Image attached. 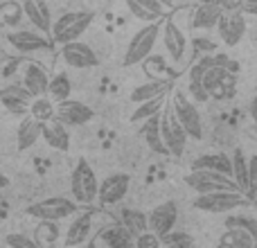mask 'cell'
I'll use <instances>...</instances> for the list:
<instances>
[{"instance_id":"obj_32","label":"cell","mask_w":257,"mask_h":248,"mask_svg":"<svg viewBox=\"0 0 257 248\" xmlns=\"http://www.w3.org/2000/svg\"><path fill=\"white\" fill-rule=\"evenodd\" d=\"M117 221H122L128 230L133 232V235H140V232H147L149 230V214L140 212V210H133V208H124L120 212V219Z\"/></svg>"},{"instance_id":"obj_28","label":"cell","mask_w":257,"mask_h":248,"mask_svg":"<svg viewBox=\"0 0 257 248\" xmlns=\"http://www.w3.org/2000/svg\"><path fill=\"white\" fill-rule=\"evenodd\" d=\"M140 136L145 138V142L149 145L151 151H156V154H167V147H165V142H163V133H160V113L142 122Z\"/></svg>"},{"instance_id":"obj_15","label":"cell","mask_w":257,"mask_h":248,"mask_svg":"<svg viewBox=\"0 0 257 248\" xmlns=\"http://www.w3.org/2000/svg\"><path fill=\"white\" fill-rule=\"evenodd\" d=\"M217 32H219V39H221L223 45H228V48L239 45V41L246 36V14L244 12L223 14L217 25Z\"/></svg>"},{"instance_id":"obj_27","label":"cell","mask_w":257,"mask_h":248,"mask_svg":"<svg viewBox=\"0 0 257 248\" xmlns=\"http://www.w3.org/2000/svg\"><path fill=\"white\" fill-rule=\"evenodd\" d=\"M192 169H212V172H221L226 176H232V156L223 154V151L203 154L192 160Z\"/></svg>"},{"instance_id":"obj_17","label":"cell","mask_w":257,"mask_h":248,"mask_svg":"<svg viewBox=\"0 0 257 248\" xmlns=\"http://www.w3.org/2000/svg\"><path fill=\"white\" fill-rule=\"evenodd\" d=\"M210 63H212V54H203V57H199L192 63L190 72H187V93L192 95V99L196 104H203L210 99V93L205 90V84H203V75Z\"/></svg>"},{"instance_id":"obj_11","label":"cell","mask_w":257,"mask_h":248,"mask_svg":"<svg viewBox=\"0 0 257 248\" xmlns=\"http://www.w3.org/2000/svg\"><path fill=\"white\" fill-rule=\"evenodd\" d=\"M93 212H79L75 214L63 232V248H84L93 239Z\"/></svg>"},{"instance_id":"obj_49","label":"cell","mask_w":257,"mask_h":248,"mask_svg":"<svg viewBox=\"0 0 257 248\" xmlns=\"http://www.w3.org/2000/svg\"><path fill=\"white\" fill-rule=\"evenodd\" d=\"M5 248H9V246H5Z\"/></svg>"},{"instance_id":"obj_50","label":"cell","mask_w":257,"mask_h":248,"mask_svg":"<svg viewBox=\"0 0 257 248\" xmlns=\"http://www.w3.org/2000/svg\"><path fill=\"white\" fill-rule=\"evenodd\" d=\"M255 248H257V246H255Z\"/></svg>"},{"instance_id":"obj_45","label":"cell","mask_w":257,"mask_h":248,"mask_svg":"<svg viewBox=\"0 0 257 248\" xmlns=\"http://www.w3.org/2000/svg\"><path fill=\"white\" fill-rule=\"evenodd\" d=\"M248 113H250V117H253V122H257V88H255V95H253V99H250Z\"/></svg>"},{"instance_id":"obj_14","label":"cell","mask_w":257,"mask_h":248,"mask_svg":"<svg viewBox=\"0 0 257 248\" xmlns=\"http://www.w3.org/2000/svg\"><path fill=\"white\" fill-rule=\"evenodd\" d=\"M128 187H131V176H128V174H124V172L111 174V176H106L104 181H99L97 201L102 205H117L128 194Z\"/></svg>"},{"instance_id":"obj_5","label":"cell","mask_w":257,"mask_h":248,"mask_svg":"<svg viewBox=\"0 0 257 248\" xmlns=\"http://www.w3.org/2000/svg\"><path fill=\"white\" fill-rule=\"evenodd\" d=\"M95 21V12H68L61 18H57L52 25V41L66 45L70 41H79V36L90 27V23Z\"/></svg>"},{"instance_id":"obj_31","label":"cell","mask_w":257,"mask_h":248,"mask_svg":"<svg viewBox=\"0 0 257 248\" xmlns=\"http://www.w3.org/2000/svg\"><path fill=\"white\" fill-rule=\"evenodd\" d=\"M232 178H235L237 187L244 194H253L250 192V174H248V158L241 149L232 151Z\"/></svg>"},{"instance_id":"obj_10","label":"cell","mask_w":257,"mask_h":248,"mask_svg":"<svg viewBox=\"0 0 257 248\" xmlns=\"http://www.w3.org/2000/svg\"><path fill=\"white\" fill-rule=\"evenodd\" d=\"M34 102V95L25 88V84H7L0 88V104L7 108V113L12 115H18V117H25L30 115V106Z\"/></svg>"},{"instance_id":"obj_26","label":"cell","mask_w":257,"mask_h":248,"mask_svg":"<svg viewBox=\"0 0 257 248\" xmlns=\"http://www.w3.org/2000/svg\"><path fill=\"white\" fill-rule=\"evenodd\" d=\"M39 140H43V122H39L36 117L25 115L21 122V127L16 129V147L18 151H27L36 145Z\"/></svg>"},{"instance_id":"obj_3","label":"cell","mask_w":257,"mask_h":248,"mask_svg":"<svg viewBox=\"0 0 257 248\" xmlns=\"http://www.w3.org/2000/svg\"><path fill=\"white\" fill-rule=\"evenodd\" d=\"M70 192H72V199L77 203L86 205H93L97 201L99 194V181H97V174L95 169L86 163V158H79L77 165L72 167L70 172Z\"/></svg>"},{"instance_id":"obj_8","label":"cell","mask_w":257,"mask_h":248,"mask_svg":"<svg viewBox=\"0 0 257 248\" xmlns=\"http://www.w3.org/2000/svg\"><path fill=\"white\" fill-rule=\"evenodd\" d=\"M203 84L212 99H230L237 90V72L223 66H214L212 61L203 75Z\"/></svg>"},{"instance_id":"obj_7","label":"cell","mask_w":257,"mask_h":248,"mask_svg":"<svg viewBox=\"0 0 257 248\" xmlns=\"http://www.w3.org/2000/svg\"><path fill=\"white\" fill-rule=\"evenodd\" d=\"M185 183L196 194H210V192H219V190H239L232 176H226L221 172H212V169H192L185 176Z\"/></svg>"},{"instance_id":"obj_6","label":"cell","mask_w":257,"mask_h":248,"mask_svg":"<svg viewBox=\"0 0 257 248\" xmlns=\"http://www.w3.org/2000/svg\"><path fill=\"white\" fill-rule=\"evenodd\" d=\"M160 133H163V142H165V147H167V154L174 156V158H181V156L185 154L190 136H187V131L183 129V124L178 122L172 106H165L163 113H160Z\"/></svg>"},{"instance_id":"obj_44","label":"cell","mask_w":257,"mask_h":248,"mask_svg":"<svg viewBox=\"0 0 257 248\" xmlns=\"http://www.w3.org/2000/svg\"><path fill=\"white\" fill-rule=\"evenodd\" d=\"M244 14L257 16V0H244Z\"/></svg>"},{"instance_id":"obj_47","label":"cell","mask_w":257,"mask_h":248,"mask_svg":"<svg viewBox=\"0 0 257 248\" xmlns=\"http://www.w3.org/2000/svg\"><path fill=\"white\" fill-rule=\"evenodd\" d=\"M160 3H163V5H165V7H167V9H169V7H174V5H176V3H178V0H160Z\"/></svg>"},{"instance_id":"obj_41","label":"cell","mask_w":257,"mask_h":248,"mask_svg":"<svg viewBox=\"0 0 257 248\" xmlns=\"http://www.w3.org/2000/svg\"><path fill=\"white\" fill-rule=\"evenodd\" d=\"M194 52L199 54V57H203V54H214L217 52V45L212 43V41H208V39H194Z\"/></svg>"},{"instance_id":"obj_43","label":"cell","mask_w":257,"mask_h":248,"mask_svg":"<svg viewBox=\"0 0 257 248\" xmlns=\"http://www.w3.org/2000/svg\"><path fill=\"white\" fill-rule=\"evenodd\" d=\"M248 174H250V192L257 190V156L248 158Z\"/></svg>"},{"instance_id":"obj_23","label":"cell","mask_w":257,"mask_h":248,"mask_svg":"<svg viewBox=\"0 0 257 248\" xmlns=\"http://www.w3.org/2000/svg\"><path fill=\"white\" fill-rule=\"evenodd\" d=\"M23 84L34 97H43V95H48L50 88V75L39 61H25V66H23Z\"/></svg>"},{"instance_id":"obj_4","label":"cell","mask_w":257,"mask_h":248,"mask_svg":"<svg viewBox=\"0 0 257 248\" xmlns=\"http://www.w3.org/2000/svg\"><path fill=\"white\" fill-rule=\"evenodd\" d=\"M246 203L248 201H246L244 192L219 190V192H210V194H196V199L192 201V208L201 210V212H210V214H230Z\"/></svg>"},{"instance_id":"obj_21","label":"cell","mask_w":257,"mask_h":248,"mask_svg":"<svg viewBox=\"0 0 257 248\" xmlns=\"http://www.w3.org/2000/svg\"><path fill=\"white\" fill-rule=\"evenodd\" d=\"M23 12H25V18L32 23V27L43 34H52V12H50V5L45 0H21Z\"/></svg>"},{"instance_id":"obj_39","label":"cell","mask_w":257,"mask_h":248,"mask_svg":"<svg viewBox=\"0 0 257 248\" xmlns=\"http://www.w3.org/2000/svg\"><path fill=\"white\" fill-rule=\"evenodd\" d=\"M5 246L9 248H45L36 237L23 235V232H12V235L5 237Z\"/></svg>"},{"instance_id":"obj_1","label":"cell","mask_w":257,"mask_h":248,"mask_svg":"<svg viewBox=\"0 0 257 248\" xmlns=\"http://www.w3.org/2000/svg\"><path fill=\"white\" fill-rule=\"evenodd\" d=\"M160 36H163V27H160L158 23H145V25L131 36V41H128L124 54H122V66L133 68V66H138V63H142L154 52Z\"/></svg>"},{"instance_id":"obj_38","label":"cell","mask_w":257,"mask_h":248,"mask_svg":"<svg viewBox=\"0 0 257 248\" xmlns=\"http://www.w3.org/2000/svg\"><path fill=\"white\" fill-rule=\"evenodd\" d=\"M226 228H241V230H248L250 235L257 239V219L250 214H228V219L223 221Z\"/></svg>"},{"instance_id":"obj_2","label":"cell","mask_w":257,"mask_h":248,"mask_svg":"<svg viewBox=\"0 0 257 248\" xmlns=\"http://www.w3.org/2000/svg\"><path fill=\"white\" fill-rule=\"evenodd\" d=\"M84 205L77 203L75 199H66V196H50V199L36 201V203L27 205L25 214L39 221H63V219H72L75 214L81 212Z\"/></svg>"},{"instance_id":"obj_29","label":"cell","mask_w":257,"mask_h":248,"mask_svg":"<svg viewBox=\"0 0 257 248\" xmlns=\"http://www.w3.org/2000/svg\"><path fill=\"white\" fill-rule=\"evenodd\" d=\"M257 239L248 230L241 228H226L217 241V248H255Z\"/></svg>"},{"instance_id":"obj_34","label":"cell","mask_w":257,"mask_h":248,"mask_svg":"<svg viewBox=\"0 0 257 248\" xmlns=\"http://www.w3.org/2000/svg\"><path fill=\"white\" fill-rule=\"evenodd\" d=\"M23 18H25V12H23L21 0H18V3H14V0L0 3V23L7 25L9 30H16L23 23Z\"/></svg>"},{"instance_id":"obj_13","label":"cell","mask_w":257,"mask_h":248,"mask_svg":"<svg viewBox=\"0 0 257 248\" xmlns=\"http://www.w3.org/2000/svg\"><path fill=\"white\" fill-rule=\"evenodd\" d=\"M61 59L66 66L75 68V70H90V68L99 66V57L88 43L81 41H70L61 48Z\"/></svg>"},{"instance_id":"obj_33","label":"cell","mask_w":257,"mask_h":248,"mask_svg":"<svg viewBox=\"0 0 257 248\" xmlns=\"http://www.w3.org/2000/svg\"><path fill=\"white\" fill-rule=\"evenodd\" d=\"M70 93H72V81L66 72H57V75L50 79V88H48V97L54 99L57 104L66 102L70 99Z\"/></svg>"},{"instance_id":"obj_42","label":"cell","mask_w":257,"mask_h":248,"mask_svg":"<svg viewBox=\"0 0 257 248\" xmlns=\"http://www.w3.org/2000/svg\"><path fill=\"white\" fill-rule=\"evenodd\" d=\"M221 5L223 14H237V12H244V0H217Z\"/></svg>"},{"instance_id":"obj_35","label":"cell","mask_w":257,"mask_h":248,"mask_svg":"<svg viewBox=\"0 0 257 248\" xmlns=\"http://www.w3.org/2000/svg\"><path fill=\"white\" fill-rule=\"evenodd\" d=\"M30 115L36 117L39 122L52 120V117H57V102L50 99L48 95H43V97H34V102H32V106H30Z\"/></svg>"},{"instance_id":"obj_9","label":"cell","mask_w":257,"mask_h":248,"mask_svg":"<svg viewBox=\"0 0 257 248\" xmlns=\"http://www.w3.org/2000/svg\"><path fill=\"white\" fill-rule=\"evenodd\" d=\"M172 108L176 113L178 122L183 124V129L187 131V136L194 138V140H201L203 138V120H201V113L196 108L194 99H187L183 93H174L172 97Z\"/></svg>"},{"instance_id":"obj_37","label":"cell","mask_w":257,"mask_h":248,"mask_svg":"<svg viewBox=\"0 0 257 248\" xmlns=\"http://www.w3.org/2000/svg\"><path fill=\"white\" fill-rule=\"evenodd\" d=\"M160 241H163V248H194V237L183 230L167 232L165 237H160Z\"/></svg>"},{"instance_id":"obj_24","label":"cell","mask_w":257,"mask_h":248,"mask_svg":"<svg viewBox=\"0 0 257 248\" xmlns=\"http://www.w3.org/2000/svg\"><path fill=\"white\" fill-rule=\"evenodd\" d=\"M43 142L54 151H68L70 149V127H66L61 120L52 117V120L43 122Z\"/></svg>"},{"instance_id":"obj_12","label":"cell","mask_w":257,"mask_h":248,"mask_svg":"<svg viewBox=\"0 0 257 248\" xmlns=\"http://www.w3.org/2000/svg\"><path fill=\"white\" fill-rule=\"evenodd\" d=\"M7 41L21 54H36V52L50 50L48 34H43L39 30H12L7 34Z\"/></svg>"},{"instance_id":"obj_25","label":"cell","mask_w":257,"mask_h":248,"mask_svg":"<svg viewBox=\"0 0 257 248\" xmlns=\"http://www.w3.org/2000/svg\"><path fill=\"white\" fill-rule=\"evenodd\" d=\"M124 5L131 12V16L142 23H156L167 12V7L160 0H124Z\"/></svg>"},{"instance_id":"obj_19","label":"cell","mask_w":257,"mask_h":248,"mask_svg":"<svg viewBox=\"0 0 257 248\" xmlns=\"http://www.w3.org/2000/svg\"><path fill=\"white\" fill-rule=\"evenodd\" d=\"M95 117V111L84 102L77 99H66L57 104V120H61L66 127H84Z\"/></svg>"},{"instance_id":"obj_30","label":"cell","mask_w":257,"mask_h":248,"mask_svg":"<svg viewBox=\"0 0 257 248\" xmlns=\"http://www.w3.org/2000/svg\"><path fill=\"white\" fill-rule=\"evenodd\" d=\"M169 90V81L167 79H158V81H147V84H140L133 88L131 93V102L133 104H142L149 102V99H158L165 97V93Z\"/></svg>"},{"instance_id":"obj_16","label":"cell","mask_w":257,"mask_h":248,"mask_svg":"<svg viewBox=\"0 0 257 248\" xmlns=\"http://www.w3.org/2000/svg\"><path fill=\"white\" fill-rule=\"evenodd\" d=\"M178 221V205L174 201H165V203L156 205L149 212V230L156 232L158 237H165L176 228Z\"/></svg>"},{"instance_id":"obj_48","label":"cell","mask_w":257,"mask_h":248,"mask_svg":"<svg viewBox=\"0 0 257 248\" xmlns=\"http://www.w3.org/2000/svg\"><path fill=\"white\" fill-rule=\"evenodd\" d=\"M192 3H196V5H201V3H217V0H192Z\"/></svg>"},{"instance_id":"obj_20","label":"cell","mask_w":257,"mask_h":248,"mask_svg":"<svg viewBox=\"0 0 257 248\" xmlns=\"http://www.w3.org/2000/svg\"><path fill=\"white\" fill-rule=\"evenodd\" d=\"M163 45H165V50H167V54H169V59L172 61H183V57H185V52H187V39H185V32L178 27V23L176 21H165V25H163Z\"/></svg>"},{"instance_id":"obj_18","label":"cell","mask_w":257,"mask_h":248,"mask_svg":"<svg viewBox=\"0 0 257 248\" xmlns=\"http://www.w3.org/2000/svg\"><path fill=\"white\" fill-rule=\"evenodd\" d=\"M97 241L104 248H136V235L122 221H113L99 228Z\"/></svg>"},{"instance_id":"obj_22","label":"cell","mask_w":257,"mask_h":248,"mask_svg":"<svg viewBox=\"0 0 257 248\" xmlns=\"http://www.w3.org/2000/svg\"><path fill=\"white\" fill-rule=\"evenodd\" d=\"M223 16V9L219 3H201L194 7L190 16V30L194 32H208L219 25Z\"/></svg>"},{"instance_id":"obj_46","label":"cell","mask_w":257,"mask_h":248,"mask_svg":"<svg viewBox=\"0 0 257 248\" xmlns=\"http://www.w3.org/2000/svg\"><path fill=\"white\" fill-rule=\"evenodd\" d=\"M5 187H9V178L0 172V190H5Z\"/></svg>"},{"instance_id":"obj_40","label":"cell","mask_w":257,"mask_h":248,"mask_svg":"<svg viewBox=\"0 0 257 248\" xmlns=\"http://www.w3.org/2000/svg\"><path fill=\"white\" fill-rule=\"evenodd\" d=\"M136 248H163V241H160V237L156 232L147 230L136 237Z\"/></svg>"},{"instance_id":"obj_36","label":"cell","mask_w":257,"mask_h":248,"mask_svg":"<svg viewBox=\"0 0 257 248\" xmlns=\"http://www.w3.org/2000/svg\"><path fill=\"white\" fill-rule=\"evenodd\" d=\"M165 108V97H158V99H149V102H142V104H136V111L131 113V122L138 124V122H145L149 120V117L158 115V113H163Z\"/></svg>"}]
</instances>
